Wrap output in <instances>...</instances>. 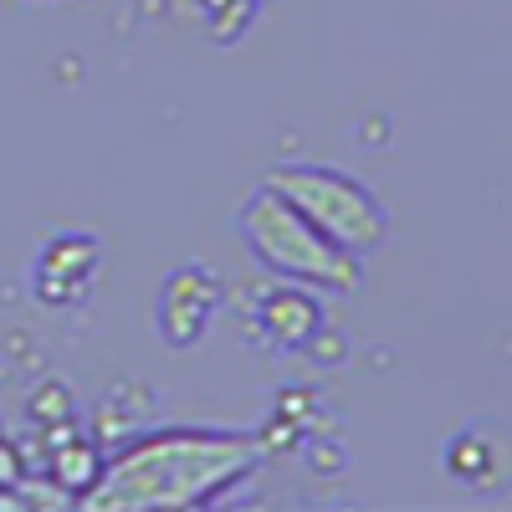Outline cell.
Listing matches in <instances>:
<instances>
[{
    "label": "cell",
    "mask_w": 512,
    "mask_h": 512,
    "mask_svg": "<svg viewBox=\"0 0 512 512\" xmlns=\"http://www.w3.org/2000/svg\"><path fill=\"white\" fill-rule=\"evenodd\" d=\"M67 410H72V395H67V384H57V379H47V384L31 395V415L47 420V425H57Z\"/></svg>",
    "instance_id": "9c48e42d"
},
{
    "label": "cell",
    "mask_w": 512,
    "mask_h": 512,
    "mask_svg": "<svg viewBox=\"0 0 512 512\" xmlns=\"http://www.w3.org/2000/svg\"><path fill=\"white\" fill-rule=\"evenodd\" d=\"M262 441L210 425H164L103 461V477L82 497L93 512L149 507H210L262 466Z\"/></svg>",
    "instance_id": "6da1fadb"
},
{
    "label": "cell",
    "mask_w": 512,
    "mask_h": 512,
    "mask_svg": "<svg viewBox=\"0 0 512 512\" xmlns=\"http://www.w3.org/2000/svg\"><path fill=\"white\" fill-rule=\"evenodd\" d=\"M267 190H277L297 216L313 221L333 246H344L359 262L390 241V216L374 200V190L333 164H272Z\"/></svg>",
    "instance_id": "3957f363"
},
{
    "label": "cell",
    "mask_w": 512,
    "mask_h": 512,
    "mask_svg": "<svg viewBox=\"0 0 512 512\" xmlns=\"http://www.w3.org/2000/svg\"><path fill=\"white\" fill-rule=\"evenodd\" d=\"M221 308V277L210 267H185L175 277H164L159 287V338L169 349H195L210 318Z\"/></svg>",
    "instance_id": "277c9868"
},
{
    "label": "cell",
    "mask_w": 512,
    "mask_h": 512,
    "mask_svg": "<svg viewBox=\"0 0 512 512\" xmlns=\"http://www.w3.org/2000/svg\"><path fill=\"white\" fill-rule=\"evenodd\" d=\"M21 472H26V466H21V451H16L6 436H0V492L21 487Z\"/></svg>",
    "instance_id": "30bf717a"
},
{
    "label": "cell",
    "mask_w": 512,
    "mask_h": 512,
    "mask_svg": "<svg viewBox=\"0 0 512 512\" xmlns=\"http://www.w3.org/2000/svg\"><path fill=\"white\" fill-rule=\"evenodd\" d=\"M241 241L256 256V267H267L287 282L303 287H323V292H354L364 282L359 256H349L344 246H333L313 221H303L297 210L277 195V190H251L241 200Z\"/></svg>",
    "instance_id": "7a4b0ae2"
},
{
    "label": "cell",
    "mask_w": 512,
    "mask_h": 512,
    "mask_svg": "<svg viewBox=\"0 0 512 512\" xmlns=\"http://www.w3.org/2000/svg\"><path fill=\"white\" fill-rule=\"evenodd\" d=\"M446 472H451L456 482H472V487L497 482V472H502V446H497V436H487V431H461V436L451 441V451H446Z\"/></svg>",
    "instance_id": "ba28073f"
},
{
    "label": "cell",
    "mask_w": 512,
    "mask_h": 512,
    "mask_svg": "<svg viewBox=\"0 0 512 512\" xmlns=\"http://www.w3.org/2000/svg\"><path fill=\"white\" fill-rule=\"evenodd\" d=\"M103 477V451H98V441H88V436H62L57 446H52V482H57V492L62 497H88L93 492V482Z\"/></svg>",
    "instance_id": "52a82bcc"
},
{
    "label": "cell",
    "mask_w": 512,
    "mask_h": 512,
    "mask_svg": "<svg viewBox=\"0 0 512 512\" xmlns=\"http://www.w3.org/2000/svg\"><path fill=\"white\" fill-rule=\"evenodd\" d=\"M256 323H262V338H267L272 349L292 354V349H303L308 338L323 328V303L303 282H292V287L267 292L262 303H256Z\"/></svg>",
    "instance_id": "8992f818"
},
{
    "label": "cell",
    "mask_w": 512,
    "mask_h": 512,
    "mask_svg": "<svg viewBox=\"0 0 512 512\" xmlns=\"http://www.w3.org/2000/svg\"><path fill=\"white\" fill-rule=\"evenodd\" d=\"M98 267H103V251L93 236H57L36 262V292L47 303H77L98 282Z\"/></svg>",
    "instance_id": "5b68a950"
}]
</instances>
